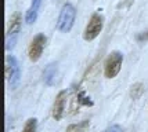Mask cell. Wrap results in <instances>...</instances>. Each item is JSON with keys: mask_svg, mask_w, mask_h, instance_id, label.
<instances>
[{"mask_svg": "<svg viewBox=\"0 0 148 132\" xmlns=\"http://www.w3.org/2000/svg\"><path fill=\"white\" fill-rule=\"evenodd\" d=\"M36 124H38L36 118H29L25 123V127H24L22 132H36Z\"/></svg>", "mask_w": 148, "mask_h": 132, "instance_id": "30bf717a", "label": "cell"}, {"mask_svg": "<svg viewBox=\"0 0 148 132\" xmlns=\"http://www.w3.org/2000/svg\"><path fill=\"white\" fill-rule=\"evenodd\" d=\"M87 125H89V123H87V121H84V123H82V124H73V125L68 127L66 132H83L84 128H86Z\"/></svg>", "mask_w": 148, "mask_h": 132, "instance_id": "8fae6325", "label": "cell"}, {"mask_svg": "<svg viewBox=\"0 0 148 132\" xmlns=\"http://www.w3.org/2000/svg\"><path fill=\"white\" fill-rule=\"evenodd\" d=\"M65 102H66V91H61L56 98L54 106H53V117L56 121H60L62 118V114L65 110Z\"/></svg>", "mask_w": 148, "mask_h": 132, "instance_id": "52a82bcc", "label": "cell"}, {"mask_svg": "<svg viewBox=\"0 0 148 132\" xmlns=\"http://www.w3.org/2000/svg\"><path fill=\"white\" fill-rule=\"evenodd\" d=\"M6 77L8 83H10V87L15 88L18 85L19 79H21V72H19V65L17 62V59L11 55H8L6 59Z\"/></svg>", "mask_w": 148, "mask_h": 132, "instance_id": "5b68a950", "label": "cell"}, {"mask_svg": "<svg viewBox=\"0 0 148 132\" xmlns=\"http://www.w3.org/2000/svg\"><path fill=\"white\" fill-rule=\"evenodd\" d=\"M137 40H148V32H144V33H140V35H137Z\"/></svg>", "mask_w": 148, "mask_h": 132, "instance_id": "9a60e30c", "label": "cell"}, {"mask_svg": "<svg viewBox=\"0 0 148 132\" xmlns=\"http://www.w3.org/2000/svg\"><path fill=\"white\" fill-rule=\"evenodd\" d=\"M123 62V54L119 51H112L104 65V74L108 79H114L118 76V73L121 72Z\"/></svg>", "mask_w": 148, "mask_h": 132, "instance_id": "7a4b0ae2", "label": "cell"}, {"mask_svg": "<svg viewBox=\"0 0 148 132\" xmlns=\"http://www.w3.org/2000/svg\"><path fill=\"white\" fill-rule=\"evenodd\" d=\"M75 17H76V10H75V7L72 6L71 3L64 4L62 8H61L60 17H58V25H57L58 30L64 32V33H68V32L72 29V26H73Z\"/></svg>", "mask_w": 148, "mask_h": 132, "instance_id": "6da1fadb", "label": "cell"}, {"mask_svg": "<svg viewBox=\"0 0 148 132\" xmlns=\"http://www.w3.org/2000/svg\"><path fill=\"white\" fill-rule=\"evenodd\" d=\"M141 92H143L141 84H138V83H137V84H134V85L132 87V96H133L134 99H136V98H138Z\"/></svg>", "mask_w": 148, "mask_h": 132, "instance_id": "4fadbf2b", "label": "cell"}, {"mask_svg": "<svg viewBox=\"0 0 148 132\" xmlns=\"http://www.w3.org/2000/svg\"><path fill=\"white\" fill-rule=\"evenodd\" d=\"M103 25H104V18L100 15L98 13L93 14L91 15L89 24L86 26V29L83 32V39L86 41H91L101 33L103 30Z\"/></svg>", "mask_w": 148, "mask_h": 132, "instance_id": "3957f363", "label": "cell"}, {"mask_svg": "<svg viewBox=\"0 0 148 132\" xmlns=\"http://www.w3.org/2000/svg\"><path fill=\"white\" fill-rule=\"evenodd\" d=\"M21 22H22V17L19 13H15L10 19V25L7 29V36H6V48L10 50L13 48L15 41H17V36H18L19 28H21Z\"/></svg>", "mask_w": 148, "mask_h": 132, "instance_id": "277c9868", "label": "cell"}, {"mask_svg": "<svg viewBox=\"0 0 148 132\" xmlns=\"http://www.w3.org/2000/svg\"><path fill=\"white\" fill-rule=\"evenodd\" d=\"M105 132H123V129H122V127L121 125H116L115 124V125H111Z\"/></svg>", "mask_w": 148, "mask_h": 132, "instance_id": "5bb4252c", "label": "cell"}, {"mask_svg": "<svg viewBox=\"0 0 148 132\" xmlns=\"http://www.w3.org/2000/svg\"><path fill=\"white\" fill-rule=\"evenodd\" d=\"M57 80V65L50 63L45 70V83L47 85H54Z\"/></svg>", "mask_w": 148, "mask_h": 132, "instance_id": "9c48e42d", "label": "cell"}, {"mask_svg": "<svg viewBox=\"0 0 148 132\" xmlns=\"http://www.w3.org/2000/svg\"><path fill=\"white\" fill-rule=\"evenodd\" d=\"M46 36L45 33H38L33 40L29 44V48H28V55H29V59L32 62H36L39 61V58L42 57L43 54V50H45V45H46Z\"/></svg>", "mask_w": 148, "mask_h": 132, "instance_id": "8992f818", "label": "cell"}, {"mask_svg": "<svg viewBox=\"0 0 148 132\" xmlns=\"http://www.w3.org/2000/svg\"><path fill=\"white\" fill-rule=\"evenodd\" d=\"M40 4H42V0H32V4L31 7L28 8L25 15V22L26 24H33L36 18H38V14H39V8H40Z\"/></svg>", "mask_w": 148, "mask_h": 132, "instance_id": "ba28073f", "label": "cell"}, {"mask_svg": "<svg viewBox=\"0 0 148 132\" xmlns=\"http://www.w3.org/2000/svg\"><path fill=\"white\" fill-rule=\"evenodd\" d=\"M77 102L82 103V105H86V106H93V102L90 101V98L84 96L83 92H80V94L77 95Z\"/></svg>", "mask_w": 148, "mask_h": 132, "instance_id": "7c38bea8", "label": "cell"}]
</instances>
